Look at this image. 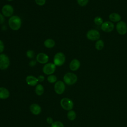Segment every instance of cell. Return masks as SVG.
Returning a JSON list of instances; mask_svg holds the SVG:
<instances>
[{
	"mask_svg": "<svg viewBox=\"0 0 127 127\" xmlns=\"http://www.w3.org/2000/svg\"><path fill=\"white\" fill-rule=\"evenodd\" d=\"M10 64L8 57L4 54H0V69L4 70L7 68Z\"/></svg>",
	"mask_w": 127,
	"mask_h": 127,
	"instance_id": "obj_4",
	"label": "cell"
},
{
	"mask_svg": "<svg viewBox=\"0 0 127 127\" xmlns=\"http://www.w3.org/2000/svg\"><path fill=\"white\" fill-rule=\"evenodd\" d=\"M36 64V61L35 60H32L30 62L29 65L30 66H34Z\"/></svg>",
	"mask_w": 127,
	"mask_h": 127,
	"instance_id": "obj_31",
	"label": "cell"
},
{
	"mask_svg": "<svg viewBox=\"0 0 127 127\" xmlns=\"http://www.w3.org/2000/svg\"><path fill=\"white\" fill-rule=\"evenodd\" d=\"M67 117L70 121L74 120L76 117V115L75 112L73 110H69L67 112Z\"/></svg>",
	"mask_w": 127,
	"mask_h": 127,
	"instance_id": "obj_21",
	"label": "cell"
},
{
	"mask_svg": "<svg viewBox=\"0 0 127 127\" xmlns=\"http://www.w3.org/2000/svg\"></svg>",
	"mask_w": 127,
	"mask_h": 127,
	"instance_id": "obj_34",
	"label": "cell"
},
{
	"mask_svg": "<svg viewBox=\"0 0 127 127\" xmlns=\"http://www.w3.org/2000/svg\"><path fill=\"white\" fill-rule=\"evenodd\" d=\"M30 112L34 115H38L41 112V107L36 103L31 104L29 107Z\"/></svg>",
	"mask_w": 127,
	"mask_h": 127,
	"instance_id": "obj_13",
	"label": "cell"
},
{
	"mask_svg": "<svg viewBox=\"0 0 127 127\" xmlns=\"http://www.w3.org/2000/svg\"><path fill=\"white\" fill-rule=\"evenodd\" d=\"M103 22V19L100 16H96L94 18V23L97 25H101Z\"/></svg>",
	"mask_w": 127,
	"mask_h": 127,
	"instance_id": "obj_22",
	"label": "cell"
},
{
	"mask_svg": "<svg viewBox=\"0 0 127 127\" xmlns=\"http://www.w3.org/2000/svg\"><path fill=\"white\" fill-rule=\"evenodd\" d=\"M37 79L39 82H43L45 79V77L42 75H40L38 76Z\"/></svg>",
	"mask_w": 127,
	"mask_h": 127,
	"instance_id": "obj_29",
	"label": "cell"
},
{
	"mask_svg": "<svg viewBox=\"0 0 127 127\" xmlns=\"http://www.w3.org/2000/svg\"><path fill=\"white\" fill-rule=\"evenodd\" d=\"M4 49V45L3 43V42L0 40V53H1L3 51Z\"/></svg>",
	"mask_w": 127,
	"mask_h": 127,
	"instance_id": "obj_28",
	"label": "cell"
},
{
	"mask_svg": "<svg viewBox=\"0 0 127 127\" xmlns=\"http://www.w3.org/2000/svg\"><path fill=\"white\" fill-rule=\"evenodd\" d=\"M61 105L62 107L67 111L71 110L73 107V101L68 98H63L60 102Z\"/></svg>",
	"mask_w": 127,
	"mask_h": 127,
	"instance_id": "obj_5",
	"label": "cell"
},
{
	"mask_svg": "<svg viewBox=\"0 0 127 127\" xmlns=\"http://www.w3.org/2000/svg\"><path fill=\"white\" fill-rule=\"evenodd\" d=\"M89 0H77V2L81 6H85L88 2Z\"/></svg>",
	"mask_w": 127,
	"mask_h": 127,
	"instance_id": "obj_25",
	"label": "cell"
},
{
	"mask_svg": "<svg viewBox=\"0 0 127 127\" xmlns=\"http://www.w3.org/2000/svg\"><path fill=\"white\" fill-rule=\"evenodd\" d=\"M116 28L120 35H124L127 33V24L123 21L118 22L116 25Z\"/></svg>",
	"mask_w": 127,
	"mask_h": 127,
	"instance_id": "obj_6",
	"label": "cell"
},
{
	"mask_svg": "<svg viewBox=\"0 0 127 127\" xmlns=\"http://www.w3.org/2000/svg\"><path fill=\"white\" fill-rule=\"evenodd\" d=\"M8 1H12L13 0H7Z\"/></svg>",
	"mask_w": 127,
	"mask_h": 127,
	"instance_id": "obj_33",
	"label": "cell"
},
{
	"mask_svg": "<svg viewBox=\"0 0 127 127\" xmlns=\"http://www.w3.org/2000/svg\"><path fill=\"white\" fill-rule=\"evenodd\" d=\"M49 61V56L45 53H40L36 56V61L41 64H46Z\"/></svg>",
	"mask_w": 127,
	"mask_h": 127,
	"instance_id": "obj_12",
	"label": "cell"
},
{
	"mask_svg": "<svg viewBox=\"0 0 127 127\" xmlns=\"http://www.w3.org/2000/svg\"><path fill=\"white\" fill-rule=\"evenodd\" d=\"M104 47V43L103 41L101 39L98 40L95 44V47L96 49L98 51L102 50Z\"/></svg>",
	"mask_w": 127,
	"mask_h": 127,
	"instance_id": "obj_20",
	"label": "cell"
},
{
	"mask_svg": "<svg viewBox=\"0 0 127 127\" xmlns=\"http://www.w3.org/2000/svg\"><path fill=\"white\" fill-rule=\"evenodd\" d=\"M47 80L49 82L51 83H53L57 82V77L55 75L51 74V75H49V76H48V77H47Z\"/></svg>",
	"mask_w": 127,
	"mask_h": 127,
	"instance_id": "obj_23",
	"label": "cell"
},
{
	"mask_svg": "<svg viewBox=\"0 0 127 127\" xmlns=\"http://www.w3.org/2000/svg\"><path fill=\"white\" fill-rule=\"evenodd\" d=\"M8 25L9 27L14 31L19 30L22 24V20L21 18L17 15H13L8 19Z\"/></svg>",
	"mask_w": 127,
	"mask_h": 127,
	"instance_id": "obj_1",
	"label": "cell"
},
{
	"mask_svg": "<svg viewBox=\"0 0 127 127\" xmlns=\"http://www.w3.org/2000/svg\"><path fill=\"white\" fill-rule=\"evenodd\" d=\"M63 80L64 82L69 85H71L75 83L77 80V75L72 72H67L64 74Z\"/></svg>",
	"mask_w": 127,
	"mask_h": 127,
	"instance_id": "obj_2",
	"label": "cell"
},
{
	"mask_svg": "<svg viewBox=\"0 0 127 127\" xmlns=\"http://www.w3.org/2000/svg\"><path fill=\"white\" fill-rule=\"evenodd\" d=\"M53 61L54 64L56 66H62L65 63V56L64 53L58 52L55 55Z\"/></svg>",
	"mask_w": 127,
	"mask_h": 127,
	"instance_id": "obj_3",
	"label": "cell"
},
{
	"mask_svg": "<svg viewBox=\"0 0 127 127\" xmlns=\"http://www.w3.org/2000/svg\"><path fill=\"white\" fill-rule=\"evenodd\" d=\"M35 93L38 96L42 95L44 92V88L42 85L39 84H37L35 88Z\"/></svg>",
	"mask_w": 127,
	"mask_h": 127,
	"instance_id": "obj_19",
	"label": "cell"
},
{
	"mask_svg": "<svg viewBox=\"0 0 127 127\" xmlns=\"http://www.w3.org/2000/svg\"><path fill=\"white\" fill-rule=\"evenodd\" d=\"M44 45L47 48H52L55 45V42L52 39H47L44 41Z\"/></svg>",
	"mask_w": 127,
	"mask_h": 127,
	"instance_id": "obj_18",
	"label": "cell"
},
{
	"mask_svg": "<svg viewBox=\"0 0 127 127\" xmlns=\"http://www.w3.org/2000/svg\"><path fill=\"white\" fill-rule=\"evenodd\" d=\"M80 66V63L79 61L76 59H73L70 63L69 67L71 70L76 71L79 69Z\"/></svg>",
	"mask_w": 127,
	"mask_h": 127,
	"instance_id": "obj_14",
	"label": "cell"
},
{
	"mask_svg": "<svg viewBox=\"0 0 127 127\" xmlns=\"http://www.w3.org/2000/svg\"><path fill=\"white\" fill-rule=\"evenodd\" d=\"M109 18L111 22H118L121 21V16L119 13L113 12L109 15Z\"/></svg>",
	"mask_w": 127,
	"mask_h": 127,
	"instance_id": "obj_16",
	"label": "cell"
},
{
	"mask_svg": "<svg viewBox=\"0 0 127 127\" xmlns=\"http://www.w3.org/2000/svg\"><path fill=\"white\" fill-rule=\"evenodd\" d=\"M26 82L28 85L34 86L37 84L38 81L36 77L33 75H28L26 77Z\"/></svg>",
	"mask_w": 127,
	"mask_h": 127,
	"instance_id": "obj_15",
	"label": "cell"
},
{
	"mask_svg": "<svg viewBox=\"0 0 127 127\" xmlns=\"http://www.w3.org/2000/svg\"><path fill=\"white\" fill-rule=\"evenodd\" d=\"M1 12L3 16L6 17H11L14 12V8L10 4L4 5L1 9Z\"/></svg>",
	"mask_w": 127,
	"mask_h": 127,
	"instance_id": "obj_9",
	"label": "cell"
},
{
	"mask_svg": "<svg viewBox=\"0 0 127 127\" xmlns=\"http://www.w3.org/2000/svg\"><path fill=\"white\" fill-rule=\"evenodd\" d=\"M56 65L52 63L46 64L43 67V72L47 75L52 74L56 70Z\"/></svg>",
	"mask_w": 127,
	"mask_h": 127,
	"instance_id": "obj_8",
	"label": "cell"
},
{
	"mask_svg": "<svg viewBox=\"0 0 127 127\" xmlns=\"http://www.w3.org/2000/svg\"><path fill=\"white\" fill-rule=\"evenodd\" d=\"M115 28L114 23L111 21L104 22L101 25V29L105 32H112Z\"/></svg>",
	"mask_w": 127,
	"mask_h": 127,
	"instance_id": "obj_10",
	"label": "cell"
},
{
	"mask_svg": "<svg viewBox=\"0 0 127 127\" xmlns=\"http://www.w3.org/2000/svg\"><path fill=\"white\" fill-rule=\"evenodd\" d=\"M5 19L3 16V15L0 13V24H2L4 22Z\"/></svg>",
	"mask_w": 127,
	"mask_h": 127,
	"instance_id": "obj_30",
	"label": "cell"
},
{
	"mask_svg": "<svg viewBox=\"0 0 127 127\" xmlns=\"http://www.w3.org/2000/svg\"><path fill=\"white\" fill-rule=\"evenodd\" d=\"M26 54V56L28 58L32 59L34 56V52L31 50H28L27 51Z\"/></svg>",
	"mask_w": 127,
	"mask_h": 127,
	"instance_id": "obj_26",
	"label": "cell"
},
{
	"mask_svg": "<svg viewBox=\"0 0 127 127\" xmlns=\"http://www.w3.org/2000/svg\"><path fill=\"white\" fill-rule=\"evenodd\" d=\"M46 121H47V122L49 124H52L53 123V119L51 118V117H48L46 119Z\"/></svg>",
	"mask_w": 127,
	"mask_h": 127,
	"instance_id": "obj_32",
	"label": "cell"
},
{
	"mask_svg": "<svg viewBox=\"0 0 127 127\" xmlns=\"http://www.w3.org/2000/svg\"><path fill=\"white\" fill-rule=\"evenodd\" d=\"M65 89V84L64 82L62 81H58L55 84L54 90L56 93L58 94H63L64 92Z\"/></svg>",
	"mask_w": 127,
	"mask_h": 127,
	"instance_id": "obj_11",
	"label": "cell"
},
{
	"mask_svg": "<svg viewBox=\"0 0 127 127\" xmlns=\"http://www.w3.org/2000/svg\"><path fill=\"white\" fill-rule=\"evenodd\" d=\"M87 38L91 41H97L100 37L99 32L95 29H91L86 33Z\"/></svg>",
	"mask_w": 127,
	"mask_h": 127,
	"instance_id": "obj_7",
	"label": "cell"
},
{
	"mask_svg": "<svg viewBox=\"0 0 127 127\" xmlns=\"http://www.w3.org/2000/svg\"><path fill=\"white\" fill-rule=\"evenodd\" d=\"M46 0H35L36 3L39 6H42L44 5L46 3Z\"/></svg>",
	"mask_w": 127,
	"mask_h": 127,
	"instance_id": "obj_27",
	"label": "cell"
},
{
	"mask_svg": "<svg viewBox=\"0 0 127 127\" xmlns=\"http://www.w3.org/2000/svg\"><path fill=\"white\" fill-rule=\"evenodd\" d=\"M9 96V91L4 87H0V99H5Z\"/></svg>",
	"mask_w": 127,
	"mask_h": 127,
	"instance_id": "obj_17",
	"label": "cell"
},
{
	"mask_svg": "<svg viewBox=\"0 0 127 127\" xmlns=\"http://www.w3.org/2000/svg\"><path fill=\"white\" fill-rule=\"evenodd\" d=\"M51 127H64V125L62 122L56 121L53 122L51 124Z\"/></svg>",
	"mask_w": 127,
	"mask_h": 127,
	"instance_id": "obj_24",
	"label": "cell"
}]
</instances>
